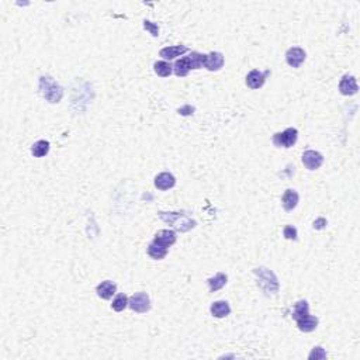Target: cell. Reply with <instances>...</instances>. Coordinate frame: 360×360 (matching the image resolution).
Returning a JSON list of instances; mask_svg holds the SVG:
<instances>
[{
	"mask_svg": "<svg viewBox=\"0 0 360 360\" xmlns=\"http://www.w3.org/2000/svg\"><path fill=\"white\" fill-rule=\"evenodd\" d=\"M303 164L308 171H317L324 164V156L317 151L308 149L303 154Z\"/></svg>",
	"mask_w": 360,
	"mask_h": 360,
	"instance_id": "obj_6",
	"label": "cell"
},
{
	"mask_svg": "<svg viewBox=\"0 0 360 360\" xmlns=\"http://www.w3.org/2000/svg\"><path fill=\"white\" fill-rule=\"evenodd\" d=\"M144 28L152 34L154 37H158V35H159V27H158L155 23L149 21V20H145V21H144Z\"/></svg>",
	"mask_w": 360,
	"mask_h": 360,
	"instance_id": "obj_28",
	"label": "cell"
},
{
	"mask_svg": "<svg viewBox=\"0 0 360 360\" xmlns=\"http://www.w3.org/2000/svg\"><path fill=\"white\" fill-rule=\"evenodd\" d=\"M179 114L181 115H191L193 113H194V107H191V106H183V107H180L179 110Z\"/></svg>",
	"mask_w": 360,
	"mask_h": 360,
	"instance_id": "obj_30",
	"label": "cell"
},
{
	"mask_svg": "<svg viewBox=\"0 0 360 360\" xmlns=\"http://www.w3.org/2000/svg\"><path fill=\"white\" fill-rule=\"evenodd\" d=\"M224 66V55L221 52H210L205 55L204 68L210 72H217Z\"/></svg>",
	"mask_w": 360,
	"mask_h": 360,
	"instance_id": "obj_11",
	"label": "cell"
},
{
	"mask_svg": "<svg viewBox=\"0 0 360 360\" xmlns=\"http://www.w3.org/2000/svg\"><path fill=\"white\" fill-rule=\"evenodd\" d=\"M49 152V142L45 139H40L37 142H34L31 147V154L35 158H42Z\"/></svg>",
	"mask_w": 360,
	"mask_h": 360,
	"instance_id": "obj_21",
	"label": "cell"
},
{
	"mask_svg": "<svg viewBox=\"0 0 360 360\" xmlns=\"http://www.w3.org/2000/svg\"><path fill=\"white\" fill-rule=\"evenodd\" d=\"M128 307L138 314H145L151 310V298L147 293H135L128 298Z\"/></svg>",
	"mask_w": 360,
	"mask_h": 360,
	"instance_id": "obj_5",
	"label": "cell"
},
{
	"mask_svg": "<svg viewBox=\"0 0 360 360\" xmlns=\"http://www.w3.org/2000/svg\"><path fill=\"white\" fill-rule=\"evenodd\" d=\"M307 314H310V305H308V303H307L305 300L297 301V303L294 304V308H293V314H291L293 319L297 321V319L301 318L304 315H307Z\"/></svg>",
	"mask_w": 360,
	"mask_h": 360,
	"instance_id": "obj_22",
	"label": "cell"
},
{
	"mask_svg": "<svg viewBox=\"0 0 360 360\" xmlns=\"http://www.w3.org/2000/svg\"><path fill=\"white\" fill-rule=\"evenodd\" d=\"M270 75V71H265V72H261V71H258V69H254V71H251L248 76H246V86L249 88V89H261L265 82H266V79H268V76Z\"/></svg>",
	"mask_w": 360,
	"mask_h": 360,
	"instance_id": "obj_7",
	"label": "cell"
},
{
	"mask_svg": "<svg viewBox=\"0 0 360 360\" xmlns=\"http://www.w3.org/2000/svg\"><path fill=\"white\" fill-rule=\"evenodd\" d=\"M327 220L324 218V217H319V218H317L315 221H314V228L315 229H324L325 227H327Z\"/></svg>",
	"mask_w": 360,
	"mask_h": 360,
	"instance_id": "obj_29",
	"label": "cell"
},
{
	"mask_svg": "<svg viewBox=\"0 0 360 360\" xmlns=\"http://www.w3.org/2000/svg\"><path fill=\"white\" fill-rule=\"evenodd\" d=\"M190 71H191V64H190L188 55L187 57H183L178 59V61L175 62V65H173V74L176 75V76H179V78L187 76Z\"/></svg>",
	"mask_w": 360,
	"mask_h": 360,
	"instance_id": "obj_17",
	"label": "cell"
},
{
	"mask_svg": "<svg viewBox=\"0 0 360 360\" xmlns=\"http://www.w3.org/2000/svg\"><path fill=\"white\" fill-rule=\"evenodd\" d=\"M176 239H178V235H176L175 231H172V229H161V231L156 232L152 242L168 249L169 246H172L176 242Z\"/></svg>",
	"mask_w": 360,
	"mask_h": 360,
	"instance_id": "obj_8",
	"label": "cell"
},
{
	"mask_svg": "<svg viewBox=\"0 0 360 360\" xmlns=\"http://www.w3.org/2000/svg\"><path fill=\"white\" fill-rule=\"evenodd\" d=\"M128 307V297L124 294V293H120V294L115 295V298L113 300L111 303V308L117 312L124 311L125 308Z\"/></svg>",
	"mask_w": 360,
	"mask_h": 360,
	"instance_id": "obj_24",
	"label": "cell"
},
{
	"mask_svg": "<svg viewBox=\"0 0 360 360\" xmlns=\"http://www.w3.org/2000/svg\"><path fill=\"white\" fill-rule=\"evenodd\" d=\"M227 280H228L227 274H225V273H221V271L217 273V274L213 276V277L208 278V280H207V284L210 287V291H211V293H215V291L221 290L222 287L227 284Z\"/></svg>",
	"mask_w": 360,
	"mask_h": 360,
	"instance_id": "obj_19",
	"label": "cell"
},
{
	"mask_svg": "<svg viewBox=\"0 0 360 360\" xmlns=\"http://www.w3.org/2000/svg\"><path fill=\"white\" fill-rule=\"evenodd\" d=\"M254 274L258 278V287L262 290L263 294L266 295V297L277 295L280 284H278L277 276L271 270L261 266V268H256L254 270Z\"/></svg>",
	"mask_w": 360,
	"mask_h": 360,
	"instance_id": "obj_1",
	"label": "cell"
},
{
	"mask_svg": "<svg viewBox=\"0 0 360 360\" xmlns=\"http://www.w3.org/2000/svg\"><path fill=\"white\" fill-rule=\"evenodd\" d=\"M298 200H300L298 193L293 188H287L281 196V205L286 211H293L298 204Z\"/></svg>",
	"mask_w": 360,
	"mask_h": 360,
	"instance_id": "obj_13",
	"label": "cell"
},
{
	"mask_svg": "<svg viewBox=\"0 0 360 360\" xmlns=\"http://www.w3.org/2000/svg\"><path fill=\"white\" fill-rule=\"evenodd\" d=\"M283 235L288 241H297V235H298L297 234V228L293 227V225H286L284 229H283Z\"/></svg>",
	"mask_w": 360,
	"mask_h": 360,
	"instance_id": "obj_26",
	"label": "cell"
},
{
	"mask_svg": "<svg viewBox=\"0 0 360 360\" xmlns=\"http://www.w3.org/2000/svg\"><path fill=\"white\" fill-rule=\"evenodd\" d=\"M210 311H211V315L215 318H224V317L229 315L231 307L227 301H215V303L211 304Z\"/></svg>",
	"mask_w": 360,
	"mask_h": 360,
	"instance_id": "obj_18",
	"label": "cell"
},
{
	"mask_svg": "<svg viewBox=\"0 0 360 360\" xmlns=\"http://www.w3.org/2000/svg\"><path fill=\"white\" fill-rule=\"evenodd\" d=\"M155 187L159 188V190H169L172 188L175 184H176V179L173 176L172 173L169 172H162L159 173L158 176L155 178Z\"/></svg>",
	"mask_w": 360,
	"mask_h": 360,
	"instance_id": "obj_16",
	"label": "cell"
},
{
	"mask_svg": "<svg viewBox=\"0 0 360 360\" xmlns=\"http://www.w3.org/2000/svg\"><path fill=\"white\" fill-rule=\"evenodd\" d=\"M154 71L161 78H169L173 74V65H171L166 61H158L154 64Z\"/></svg>",
	"mask_w": 360,
	"mask_h": 360,
	"instance_id": "obj_20",
	"label": "cell"
},
{
	"mask_svg": "<svg viewBox=\"0 0 360 360\" xmlns=\"http://www.w3.org/2000/svg\"><path fill=\"white\" fill-rule=\"evenodd\" d=\"M148 255H149L152 259H155V261H161V259H164L165 256L168 255V249L156 245L154 242H151V244L148 245Z\"/></svg>",
	"mask_w": 360,
	"mask_h": 360,
	"instance_id": "obj_23",
	"label": "cell"
},
{
	"mask_svg": "<svg viewBox=\"0 0 360 360\" xmlns=\"http://www.w3.org/2000/svg\"><path fill=\"white\" fill-rule=\"evenodd\" d=\"M359 90L358 82H356V78L351 76V75H345L344 78L341 79L339 82V91L344 94V96H352L356 94Z\"/></svg>",
	"mask_w": 360,
	"mask_h": 360,
	"instance_id": "obj_10",
	"label": "cell"
},
{
	"mask_svg": "<svg viewBox=\"0 0 360 360\" xmlns=\"http://www.w3.org/2000/svg\"><path fill=\"white\" fill-rule=\"evenodd\" d=\"M96 293L103 300H110L117 293V284L111 280H104L96 287Z\"/></svg>",
	"mask_w": 360,
	"mask_h": 360,
	"instance_id": "obj_12",
	"label": "cell"
},
{
	"mask_svg": "<svg viewBox=\"0 0 360 360\" xmlns=\"http://www.w3.org/2000/svg\"><path fill=\"white\" fill-rule=\"evenodd\" d=\"M188 59H190V64H191V69H200V68L204 66L205 62L204 54H200V52H191V54H188Z\"/></svg>",
	"mask_w": 360,
	"mask_h": 360,
	"instance_id": "obj_25",
	"label": "cell"
},
{
	"mask_svg": "<svg viewBox=\"0 0 360 360\" xmlns=\"http://www.w3.org/2000/svg\"><path fill=\"white\" fill-rule=\"evenodd\" d=\"M305 57H307L305 51L303 48H300V47H293V48H290L286 52L287 64L291 68H300V66L303 65L304 61H305Z\"/></svg>",
	"mask_w": 360,
	"mask_h": 360,
	"instance_id": "obj_9",
	"label": "cell"
},
{
	"mask_svg": "<svg viewBox=\"0 0 360 360\" xmlns=\"http://www.w3.org/2000/svg\"><path fill=\"white\" fill-rule=\"evenodd\" d=\"M40 93L42 97L52 104L59 103L64 97V89L48 75L40 78Z\"/></svg>",
	"mask_w": 360,
	"mask_h": 360,
	"instance_id": "obj_3",
	"label": "cell"
},
{
	"mask_svg": "<svg viewBox=\"0 0 360 360\" xmlns=\"http://www.w3.org/2000/svg\"><path fill=\"white\" fill-rule=\"evenodd\" d=\"M295 322H297L298 329H300L301 332H305V334L315 331L317 327H318V318H317V317H312L310 314H307V315H304L301 318H298Z\"/></svg>",
	"mask_w": 360,
	"mask_h": 360,
	"instance_id": "obj_15",
	"label": "cell"
},
{
	"mask_svg": "<svg viewBox=\"0 0 360 360\" xmlns=\"http://www.w3.org/2000/svg\"><path fill=\"white\" fill-rule=\"evenodd\" d=\"M186 52H188V48L186 45H173V47H165V48L161 49L159 55L166 61H172L175 58L181 57Z\"/></svg>",
	"mask_w": 360,
	"mask_h": 360,
	"instance_id": "obj_14",
	"label": "cell"
},
{
	"mask_svg": "<svg viewBox=\"0 0 360 360\" xmlns=\"http://www.w3.org/2000/svg\"><path fill=\"white\" fill-rule=\"evenodd\" d=\"M158 217L166 224L172 225L173 228L178 229L180 232H187L190 229H193L197 225L194 220H191L187 214L184 213H165V211H159Z\"/></svg>",
	"mask_w": 360,
	"mask_h": 360,
	"instance_id": "obj_2",
	"label": "cell"
},
{
	"mask_svg": "<svg viewBox=\"0 0 360 360\" xmlns=\"http://www.w3.org/2000/svg\"><path fill=\"white\" fill-rule=\"evenodd\" d=\"M298 139V131L290 127V128H286L283 132H276L273 135V145L277 148H291L294 147L295 142Z\"/></svg>",
	"mask_w": 360,
	"mask_h": 360,
	"instance_id": "obj_4",
	"label": "cell"
},
{
	"mask_svg": "<svg viewBox=\"0 0 360 360\" xmlns=\"http://www.w3.org/2000/svg\"><path fill=\"white\" fill-rule=\"evenodd\" d=\"M327 358V352L321 348V346H317V348H314L312 349V352L310 353V356H308V359H325Z\"/></svg>",
	"mask_w": 360,
	"mask_h": 360,
	"instance_id": "obj_27",
	"label": "cell"
}]
</instances>
